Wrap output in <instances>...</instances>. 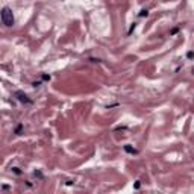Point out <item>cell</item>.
Returning <instances> with one entry per match:
<instances>
[{"mask_svg": "<svg viewBox=\"0 0 194 194\" xmlns=\"http://www.w3.org/2000/svg\"><path fill=\"white\" fill-rule=\"evenodd\" d=\"M0 17H2V23L5 26L11 27L14 24V15H12V11L8 8V6H5V8L2 9V12H0Z\"/></svg>", "mask_w": 194, "mask_h": 194, "instance_id": "cell-1", "label": "cell"}, {"mask_svg": "<svg viewBox=\"0 0 194 194\" xmlns=\"http://www.w3.org/2000/svg\"><path fill=\"white\" fill-rule=\"evenodd\" d=\"M14 96H15L17 97V99L20 100V102H21V103H27V105H30V103H32V100L29 99V97H27L23 91H15V93H14Z\"/></svg>", "mask_w": 194, "mask_h": 194, "instance_id": "cell-2", "label": "cell"}, {"mask_svg": "<svg viewBox=\"0 0 194 194\" xmlns=\"http://www.w3.org/2000/svg\"><path fill=\"white\" fill-rule=\"evenodd\" d=\"M124 150H126L127 153H138V150L136 149H132L130 146H124Z\"/></svg>", "mask_w": 194, "mask_h": 194, "instance_id": "cell-3", "label": "cell"}, {"mask_svg": "<svg viewBox=\"0 0 194 194\" xmlns=\"http://www.w3.org/2000/svg\"><path fill=\"white\" fill-rule=\"evenodd\" d=\"M147 14H149V11H147V9H143V11L140 12V17H144V15H147Z\"/></svg>", "mask_w": 194, "mask_h": 194, "instance_id": "cell-4", "label": "cell"}, {"mask_svg": "<svg viewBox=\"0 0 194 194\" xmlns=\"http://www.w3.org/2000/svg\"><path fill=\"white\" fill-rule=\"evenodd\" d=\"M20 130H21V126H18V127L15 129V134H20Z\"/></svg>", "mask_w": 194, "mask_h": 194, "instance_id": "cell-5", "label": "cell"}]
</instances>
